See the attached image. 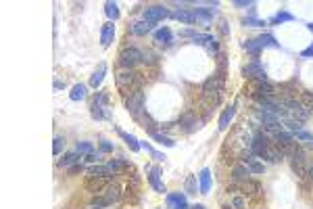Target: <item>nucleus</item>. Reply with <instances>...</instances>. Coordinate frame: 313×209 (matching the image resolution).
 Here are the masks:
<instances>
[{
	"label": "nucleus",
	"instance_id": "c03bdc74",
	"mask_svg": "<svg viewBox=\"0 0 313 209\" xmlns=\"http://www.w3.org/2000/svg\"><path fill=\"white\" fill-rule=\"evenodd\" d=\"M303 103L307 104L309 111H313V92H305V94H303Z\"/></svg>",
	"mask_w": 313,
	"mask_h": 209
},
{
	"label": "nucleus",
	"instance_id": "f8f14e48",
	"mask_svg": "<svg viewBox=\"0 0 313 209\" xmlns=\"http://www.w3.org/2000/svg\"><path fill=\"white\" fill-rule=\"evenodd\" d=\"M155 25L157 23H150V21H134V23L130 25V34L132 36H146V34H150L152 30H155Z\"/></svg>",
	"mask_w": 313,
	"mask_h": 209
},
{
	"label": "nucleus",
	"instance_id": "79ce46f5",
	"mask_svg": "<svg viewBox=\"0 0 313 209\" xmlns=\"http://www.w3.org/2000/svg\"><path fill=\"white\" fill-rule=\"evenodd\" d=\"M297 140H301V142H307V144H311L313 142V134H309V132H305V130H301V132H297Z\"/></svg>",
	"mask_w": 313,
	"mask_h": 209
},
{
	"label": "nucleus",
	"instance_id": "ea45409f",
	"mask_svg": "<svg viewBox=\"0 0 313 209\" xmlns=\"http://www.w3.org/2000/svg\"><path fill=\"white\" fill-rule=\"evenodd\" d=\"M86 163L90 165H96V163H102V153H90V155H86Z\"/></svg>",
	"mask_w": 313,
	"mask_h": 209
},
{
	"label": "nucleus",
	"instance_id": "b1692460",
	"mask_svg": "<svg viewBox=\"0 0 313 209\" xmlns=\"http://www.w3.org/2000/svg\"><path fill=\"white\" fill-rule=\"evenodd\" d=\"M86 96H88V86L86 84H75V86L71 88V92H69V99H71L73 103L83 101Z\"/></svg>",
	"mask_w": 313,
	"mask_h": 209
},
{
	"label": "nucleus",
	"instance_id": "423d86ee",
	"mask_svg": "<svg viewBox=\"0 0 313 209\" xmlns=\"http://www.w3.org/2000/svg\"><path fill=\"white\" fill-rule=\"evenodd\" d=\"M197 128H200V120L197 117L194 111H184L178 120V130H182L184 134H192Z\"/></svg>",
	"mask_w": 313,
	"mask_h": 209
},
{
	"label": "nucleus",
	"instance_id": "473e14b6",
	"mask_svg": "<svg viewBox=\"0 0 313 209\" xmlns=\"http://www.w3.org/2000/svg\"><path fill=\"white\" fill-rule=\"evenodd\" d=\"M142 149H146V151H148V155H150L152 159H155V161H159V163H161V161H165V159H167V157L163 155V153H159V151L155 149V146H152L150 142H146V140L142 142Z\"/></svg>",
	"mask_w": 313,
	"mask_h": 209
},
{
	"label": "nucleus",
	"instance_id": "1a4fd4ad",
	"mask_svg": "<svg viewBox=\"0 0 313 209\" xmlns=\"http://www.w3.org/2000/svg\"><path fill=\"white\" fill-rule=\"evenodd\" d=\"M146 174H148V184L155 192H167V188L163 184V178H161V167L159 165H146Z\"/></svg>",
	"mask_w": 313,
	"mask_h": 209
},
{
	"label": "nucleus",
	"instance_id": "3c124183",
	"mask_svg": "<svg viewBox=\"0 0 313 209\" xmlns=\"http://www.w3.org/2000/svg\"><path fill=\"white\" fill-rule=\"evenodd\" d=\"M307 176L313 180V165H309V170H307Z\"/></svg>",
	"mask_w": 313,
	"mask_h": 209
},
{
	"label": "nucleus",
	"instance_id": "4be33fe9",
	"mask_svg": "<svg viewBox=\"0 0 313 209\" xmlns=\"http://www.w3.org/2000/svg\"><path fill=\"white\" fill-rule=\"evenodd\" d=\"M152 38H155V42H159V44L169 46L173 42V34H171L169 27H159V30H155V34H152Z\"/></svg>",
	"mask_w": 313,
	"mask_h": 209
},
{
	"label": "nucleus",
	"instance_id": "8fccbe9b",
	"mask_svg": "<svg viewBox=\"0 0 313 209\" xmlns=\"http://www.w3.org/2000/svg\"><path fill=\"white\" fill-rule=\"evenodd\" d=\"M61 88H65V80L54 78V90H61Z\"/></svg>",
	"mask_w": 313,
	"mask_h": 209
},
{
	"label": "nucleus",
	"instance_id": "20e7f679",
	"mask_svg": "<svg viewBox=\"0 0 313 209\" xmlns=\"http://www.w3.org/2000/svg\"><path fill=\"white\" fill-rule=\"evenodd\" d=\"M144 104H146V92L142 88H138L130 96H125V109H128V113L134 117V120H138V117L146 111Z\"/></svg>",
	"mask_w": 313,
	"mask_h": 209
},
{
	"label": "nucleus",
	"instance_id": "aec40b11",
	"mask_svg": "<svg viewBox=\"0 0 313 209\" xmlns=\"http://www.w3.org/2000/svg\"><path fill=\"white\" fill-rule=\"evenodd\" d=\"M104 75H107V63H99V67L94 69V73L90 75V88H99L102 80H104Z\"/></svg>",
	"mask_w": 313,
	"mask_h": 209
},
{
	"label": "nucleus",
	"instance_id": "9d476101",
	"mask_svg": "<svg viewBox=\"0 0 313 209\" xmlns=\"http://www.w3.org/2000/svg\"><path fill=\"white\" fill-rule=\"evenodd\" d=\"M238 159H240V163H245L248 167L250 174H263L265 172V165L259 161V157L253 155V151H242L238 155Z\"/></svg>",
	"mask_w": 313,
	"mask_h": 209
},
{
	"label": "nucleus",
	"instance_id": "58836bf2",
	"mask_svg": "<svg viewBox=\"0 0 313 209\" xmlns=\"http://www.w3.org/2000/svg\"><path fill=\"white\" fill-rule=\"evenodd\" d=\"M99 149L104 155V153H113L115 146H113V142H111V140H107V138H100V140H99Z\"/></svg>",
	"mask_w": 313,
	"mask_h": 209
},
{
	"label": "nucleus",
	"instance_id": "2f4dec72",
	"mask_svg": "<svg viewBox=\"0 0 313 209\" xmlns=\"http://www.w3.org/2000/svg\"><path fill=\"white\" fill-rule=\"evenodd\" d=\"M282 123H284V128H286L290 134H297V132L303 130V122H298V120H290V117H286Z\"/></svg>",
	"mask_w": 313,
	"mask_h": 209
},
{
	"label": "nucleus",
	"instance_id": "c9c22d12",
	"mask_svg": "<svg viewBox=\"0 0 313 209\" xmlns=\"http://www.w3.org/2000/svg\"><path fill=\"white\" fill-rule=\"evenodd\" d=\"M113 203L104 197V194H96V197L90 199V207H111Z\"/></svg>",
	"mask_w": 313,
	"mask_h": 209
},
{
	"label": "nucleus",
	"instance_id": "393cba45",
	"mask_svg": "<svg viewBox=\"0 0 313 209\" xmlns=\"http://www.w3.org/2000/svg\"><path fill=\"white\" fill-rule=\"evenodd\" d=\"M104 13H107L109 21H113V23L121 17V11H119V4L117 2H104Z\"/></svg>",
	"mask_w": 313,
	"mask_h": 209
},
{
	"label": "nucleus",
	"instance_id": "a18cd8bd",
	"mask_svg": "<svg viewBox=\"0 0 313 209\" xmlns=\"http://www.w3.org/2000/svg\"><path fill=\"white\" fill-rule=\"evenodd\" d=\"M232 4H234V6H238V9H247V6H253L255 2H253V0H234Z\"/></svg>",
	"mask_w": 313,
	"mask_h": 209
},
{
	"label": "nucleus",
	"instance_id": "49530a36",
	"mask_svg": "<svg viewBox=\"0 0 313 209\" xmlns=\"http://www.w3.org/2000/svg\"><path fill=\"white\" fill-rule=\"evenodd\" d=\"M219 32L224 34V36H228V34H230V27H228V21L226 19H219Z\"/></svg>",
	"mask_w": 313,
	"mask_h": 209
},
{
	"label": "nucleus",
	"instance_id": "864d4df0",
	"mask_svg": "<svg viewBox=\"0 0 313 209\" xmlns=\"http://www.w3.org/2000/svg\"><path fill=\"white\" fill-rule=\"evenodd\" d=\"M307 27H309V30H311V32H313V23H309V25H307Z\"/></svg>",
	"mask_w": 313,
	"mask_h": 209
},
{
	"label": "nucleus",
	"instance_id": "c85d7f7f",
	"mask_svg": "<svg viewBox=\"0 0 313 209\" xmlns=\"http://www.w3.org/2000/svg\"><path fill=\"white\" fill-rule=\"evenodd\" d=\"M152 140H157V144H161V146H176V142H173V138H169L167 134H163V132H155V134H150Z\"/></svg>",
	"mask_w": 313,
	"mask_h": 209
},
{
	"label": "nucleus",
	"instance_id": "a19ab883",
	"mask_svg": "<svg viewBox=\"0 0 313 209\" xmlns=\"http://www.w3.org/2000/svg\"><path fill=\"white\" fill-rule=\"evenodd\" d=\"M205 46H207V51H209V52L219 54V44H217V38H213V36H211V38L207 40V44H205Z\"/></svg>",
	"mask_w": 313,
	"mask_h": 209
},
{
	"label": "nucleus",
	"instance_id": "4468645a",
	"mask_svg": "<svg viewBox=\"0 0 313 209\" xmlns=\"http://www.w3.org/2000/svg\"><path fill=\"white\" fill-rule=\"evenodd\" d=\"M113 38H115V23L113 21H107V23L100 27V44H102V48H109L111 42H113Z\"/></svg>",
	"mask_w": 313,
	"mask_h": 209
},
{
	"label": "nucleus",
	"instance_id": "f704fd0d",
	"mask_svg": "<svg viewBox=\"0 0 313 209\" xmlns=\"http://www.w3.org/2000/svg\"><path fill=\"white\" fill-rule=\"evenodd\" d=\"M75 151L80 155H90V153H94V146L90 140H80V142H75Z\"/></svg>",
	"mask_w": 313,
	"mask_h": 209
},
{
	"label": "nucleus",
	"instance_id": "de8ad7c7",
	"mask_svg": "<svg viewBox=\"0 0 313 209\" xmlns=\"http://www.w3.org/2000/svg\"><path fill=\"white\" fill-rule=\"evenodd\" d=\"M301 57H303V59H311V57H313V44L305 48V51L301 52Z\"/></svg>",
	"mask_w": 313,
	"mask_h": 209
},
{
	"label": "nucleus",
	"instance_id": "bb28decb",
	"mask_svg": "<svg viewBox=\"0 0 313 209\" xmlns=\"http://www.w3.org/2000/svg\"><path fill=\"white\" fill-rule=\"evenodd\" d=\"M192 11H194V15H197V21H203L205 25L211 23L213 17H215L213 9H192Z\"/></svg>",
	"mask_w": 313,
	"mask_h": 209
},
{
	"label": "nucleus",
	"instance_id": "37998d69",
	"mask_svg": "<svg viewBox=\"0 0 313 209\" xmlns=\"http://www.w3.org/2000/svg\"><path fill=\"white\" fill-rule=\"evenodd\" d=\"M180 36H184V38H197L198 36V32L197 30H192V27H186V30H182V32H180Z\"/></svg>",
	"mask_w": 313,
	"mask_h": 209
},
{
	"label": "nucleus",
	"instance_id": "f3484780",
	"mask_svg": "<svg viewBox=\"0 0 313 209\" xmlns=\"http://www.w3.org/2000/svg\"><path fill=\"white\" fill-rule=\"evenodd\" d=\"M211 184H213L211 170H209V167H203V170L198 172V186H200V194H209V192H211Z\"/></svg>",
	"mask_w": 313,
	"mask_h": 209
},
{
	"label": "nucleus",
	"instance_id": "6e6552de",
	"mask_svg": "<svg viewBox=\"0 0 313 209\" xmlns=\"http://www.w3.org/2000/svg\"><path fill=\"white\" fill-rule=\"evenodd\" d=\"M242 73H245V78L248 80H267L265 75V69L259 63V57H253L245 67H242Z\"/></svg>",
	"mask_w": 313,
	"mask_h": 209
},
{
	"label": "nucleus",
	"instance_id": "6ab92c4d",
	"mask_svg": "<svg viewBox=\"0 0 313 209\" xmlns=\"http://www.w3.org/2000/svg\"><path fill=\"white\" fill-rule=\"evenodd\" d=\"M184 192H186V197H197V194L200 192L198 176H194V174L186 176V180H184Z\"/></svg>",
	"mask_w": 313,
	"mask_h": 209
},
{
	"label": "nucleus",
	"instance_id": "f257e3e1",
	"mask_svg": "<svg viewBox=\"0 0 313 209\" xmlns=\"http://www.w3.org/2000/svg\"><path fill=\"white\" fill-rule=\"evenodd\" d=\"M224 88H226V71H217L211 78H207L203 88H200V103L205 107H217L224 99Z\"/></svg>",
	"mask_w": 313,
	"mask_h": 209
},
{
	"label": "nucleus",
	"instance_id": "dca6fc26",
	"mask_svg": "<svg viewBox=\"0 0 313 209\" xmlns=\"http://www.w3.org/2000/svg\"><path fill=\"white\" fill-rule=\"evenodd\" d=\"M167 207L169 209H182V207H188L186 203V192H167Z\"/></svg>",
	"mask_w": 313,
	"mask_h": 209
},
{
	"label": "nucleus",
	"instance_id": "7c9ffc66",
	"mask_svg": "<svg viewBox=\"0 0 313 209\" xmlns=\"http://www.w3.org/2000/svg\"><path fill=\"white\" fill-rule=\"evenodd\" d=\"M230 207L232 209H247V197L245 194H232L230 197Z\"/></svg>",
	"mask_w": 313,
	"mask_h": 209
},
{
	"label": "nucleus",
	"instance_id": "4c0bfd02",
	"mask_svg": "<svg viewBox=\"0 0 313 209\" xmlns=\"http://www.w3.org/2000/svg\"><path fill=\"white\" fill-rule=\"evenodd\" d=\"M142 63H144V65H157V63H159V54H155L152 51H144Z\"/></svg>",
	"mask_w": 313,
	"mask_h": 209
},
{
	"label": "nucleus",
	"instance_id": "a211bd4d",
	"mask_svg": "<svg viewBox=\"0 0 313 209\" xmlns=\"http://www.w3.org/2000/svg\"><path fill=\"white\" fill-rule=\"evenodd\" d=\"M234 117H236V104H230V107H226L224 111H221L219 122H217V128H219V130H228Z\"/></svg>",
	"mask_w": 313,
	"mask_h": 209
},
{
	"label": "nucleus",
	"instance_id": "ddd939ff",
	"mask_svg": "<svg viewBox=\"0 0 313 209\" xmlns=\"http://www.w3.org/2000/svg\"><path fill=\"white\" fill-rule=\"evenodd\" d=\"M169 17L176 19V21H180V23H186V25L197 23V15H194L192 9H178V11H173Z\"/></svg>",
	"mask_w": 313,
	"mask_h": 209
},
{
	"label": "nucleus",
	"instance_id": "09e8293b",
	"mask_svg": "<svg viewBox=\"0 0 313 209\" xmlns=\"http://www.w3.org/2000/svg\"><path fill=\"white\" fill-rule=\"evenodd\" d=\"M82 172H86L83 170V167L78 163V165H73V167H69V174H71V176H75V174H82Z\"/></svg>",
	"mask_w": 313,
	"mask_h": 209
},
{
	"label": "nucleus",
	"instance_id": "a878e982",
	"mask_svg": "<svg viewBox=\"0 0 313 209\" xmlns=\"http://www.w3.org/2000/svg\"><path fill=\"white\" fill-rule=\"evenodd\" d=\"M257 40V44L261 46V51L263 48H267V46H274V48H278L280 44H278V40L274 38V34H261L259 38H255Z\"/></svg>",
	"mask_w": 313,
	"mask_h": 209
},
{
	"label": "nucleus",
	"instance_id": "f03ea898",
	"mask_svg": "<svg viewBox=\"0 0 313 209\" xmlns=\"http://www.w3.org/2000/svg\"><path fill=\"white\" fill-rule=\"evenodd\" d=\"M253 138H255V132L248 128L247 123H240L230 132V136L226 138V149L234 151L236 155H240L242 151H250L253 146Z\"/></svg>",
	"mask_w": 313,
	"mask_h": 209
},
{
	"label": "nucleus",
	"instance_id": "603ef678",
	"mask_svg": "<svg viewBox=\"0 0 313 209\" xmlns=\"http://www.w3.org/2000/svg\"><path fill=\"white\" fill-rule=\"evenodd\" d=\"M190 209H205V205H194V207H190Z\"/></svg>",
	"mask_w": 313,
	"mask_h": 209
},
{
	"label": "nucleus",
	"instance_id": "c756f323",
	"mask_svg": "<svg viewBox=\"0 0 313 209\" xmlns=\"http://www.w3.org/2000/svg\"><path fill=\"white\" fill-rule=\"evenodd\" d=\"M242 48H245L247 52L253 54V57H259V52H261V46L257 44V40H255V38H250V40H245V42H242Z\"/></svg>",
	"mask_w": 313,
	"mask_h": 209
},
{
	"label": "nucleus",
	"instance_id": "e433bc0d",
	"mask_svg": "<svg viewBox=\"0 0 313 209\" xmlns=\"http://www.w3.org/2000/svg\"><path fill=\"white\" fill-rule=\"evenodd\" d=\"M240 23H242V25H248V27H265V25H267V21L257 19V17H242V19H240Z\"/></svg>",
	"mask_w": 313,
	"mask_h": 209
},
{
	"label": "nucleus",
	"instance_id": "cd10ccee",
	"mask_svg": "<svg viewBox=\"0 0 313 209\" xmlns=\"http://www.w3.org/2000/svg\"><path fill=\"white\" fill-rule=\"evenodd\" d=\"M65 146H67V140H65V136L57 134V136H54V140H52V155H54V157H59L61 153L65 151Z\"/></svg>",
	"mask_w": 313,
	"mask_h": 209
},
{
	"label": "nucleus",
	"instance_id": "0eeeda50",
	"mask_svg": "<svg viewBox=\"0 0 313 209\" xmlns=\"http://www.w3.org/2000/svg\"><path fill=\"white\" fill-rule=\"evenodd\" d=\"M290 159H292V170L297 172V176L305 178V163H307V151L303 149V146H295V149L290 151Z\"/></svg>",
	"mask_w": 313,
	"mask_h": 209
},
{
	"label": "nucleus",
	"instance_id": "412c9836",
	"mask_svg": "<svg viewBox=\"0 0 313 209\" xmlns=\"http://www.w3.org/2000/svg\"><path fill=\"white\" fill-rule=\"evenodd\" d=\"M117 134H119V136L123 138V142L130 146V151H132V153H138V151L142 149V142L138 140V138H136L134 134H128V132H123L121 128H117Z\"/></svg>",
	"mask_w": 313,
	"mask_h": 209
},
{
	"label": "nucleus",
	"instance_id": "2eb2a0df",
	"mask_svg": "<svg viewBox=\"0 0 313 209\" xmlns=\"http://www.w3.org/2000/svg\"><path fill=\"white\" fill-rule=\"evenodd\" d=\"M86 176L88 178H104V176H115L113 172L109 170V165L107 163H96V165H88L86 167Z\"/></svg>",
	"mask_w": 313,
	"mask_h": 209
},
{
	"label": "nucleus",
	"instance_id": "72a5a7b5",
	"mask_svg": "<svg viewBox=\"0 0 313 209\" xmlns=\"http://www.w3.org/2000/svg\"><path fill=\"white\" fill-rule=\"evenodd\" d=\"M284 21H295V15H290L288 11H280V13H276L267 23H284Z\"/></svg>",
	"mask_w": 313,
	"mask_h": 209
},
{
	"label": "nucleus",
	"instance_id": "39448f33",
	"mask_svg": "<svg viewBox=\"0 0 313 209\" xmlns=\"http://www.w3.org/2000/svg\"><path fill=\"white\" fill-rule=\"evenodd\" d=\"M171 13L167 11L165 4H152V6H146V9L142 11V19L144 21H150V23H159V21L167 19Z\"/></svg>",
	"mask_w": 313,
	"mask_h": 209
},
{
	"label": "nucleus",
	"instance_id": "5701e85b",
	"mask_svg": "<svg viewBox=\"0 0 313 209\" xmlns=\"http://www.w3.org/2000/svg\"><path fill=\"white\" fill-rule=\"evenodd\" d=\"M80 159H82V155L78 151H69L63 155V159H59V167H73L80 163Z\"/></svg>",
	"mask_w": 313,
	"mask_h": 209
},
{
	"label": "nucleus",
	"instance_id": "7ed1b4c3",
	"mask_svg": "<svg viewBox=\"0 0 313 209\" xmlns=\"http://www.w3.org/2000/svg\"><path fill=\"white\" fill-rule=\"evenodd\" d=\"M144 59V51H140L134 44H125L119 54H117V63H119L121 69H134L136 65H140Z\"/></svg>",
	"mask_w": 313,
	"mask_h": 209
},
{
	"label": "nucleus",
	"instance_id": "9b49d317",
	"mask_svg": "<svg viewBox=\"0 0 313 209\" xmlns=\"http://www.w3.org/2000/svg\"><path fill=\"white\" fill-rule=\"evenodd\" d=\"M230 180H232L234 184H242V182H247V180H250L248 167L245 163H234L232 170H230Z\"/></svg>",
	"mask_w": 313,
	"mask_h": 209
},
{
	"label": "nucleus",
	"instance_id": "5fc2aeb1",
	"mask_svg": "<svg viewBox=\"0 0 313 209\" xmlns=\"http://www.w3.org/2000/svg\"><path fill=\"white\" fill-rule=\"evenodd\" d=\"M182 209H190V207H182Z\"/></svg>",
	"mask_w": 313,
	"mask_h": 209
}]
</instances>
